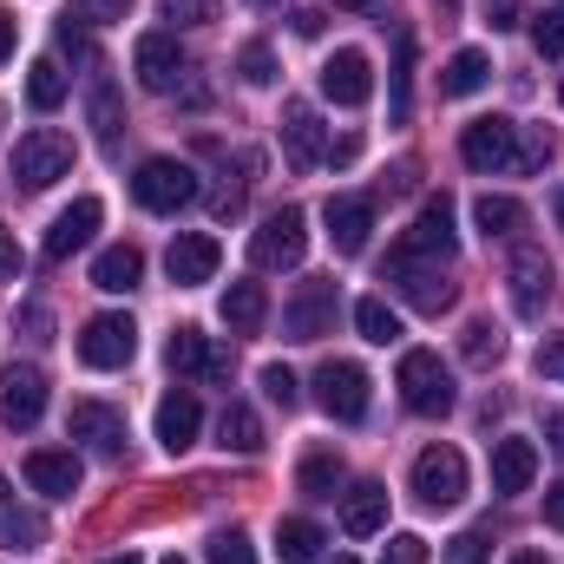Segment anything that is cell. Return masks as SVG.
<instances>
[{
    "label": "cell",
    "mask_w": 564,
    "mask_h": 564,
    "mask_svg": "<svg viewBox=\"0 0 564 564\" xmlns=\"http://www.w3.org/2000/svg\"><path fill=\"white\" fill-rule=\"evenodd\" d=\"M408 59H414V40H401V66H394V119H408Z\"/></svg>",
    "instance_id": "7dc6e473"
},
{
    "label": "cell",
    "mask_w": 564,
    "mask_h": 564,
    "mask_svg": "<svg viewBox=\"0 0 564 564\" xmlns=\"http://www.w3.org/2000/svg\"><path fill=\"white\" fill-rule=\"evenodd\" d=\"M282 144H289V164H295V171H308V164H322V158H328V139H322L315 106H302V99H289V106H282Z\"/></svg>",
    "instance_id": "44dd1931"
},
{
    "label": "cell",
    "mask_w": 564,
    "mask_h": 564,
    "mask_svg": "<svg viewBox=\"0 0 564 564\" xmlns=\"http://www.w3.org/2000/svg\"><path fill=\"white\" fill-rule=\"evenodd\" d=\"M197 433H204L197 394H164V401H158V446H164V453H191Z\"/></svg>",
    "instance_id": "cb8c5ba5"
},
{
    "label": "cell",
    "mask_w": 564,
    "mask_h": 564,
    "mask_svg": "<svg viewBox=\"0 0 564 564\" xmlns=\"http://www.w3.org/2000/svg\"><path fill=\"white\" fill-rule=\"evenodd\" d=\"M459 355L473 361V368H492L499 355H506V335H499V322H466V335H459Z\"/></svg>",
    "instance_id": "e575fe53"
},
{
    "label": "cell",
    "mask_w": 564,
    "mask_h": 564,
    "mask_svg": "<svg viewBox=\"0 0 564 564\" xmlns=\"http://www.w3.org/2000/svg\"><path fill=\"white\" fill-rule=\"evenodd\" d=\"M308 257V217L295 204H282L276 217H263V230L250 237V263L257 270H295Z\"/></svg>",
    "instance_id": "277c9868"
},
{
    "label": "cell",
    "mask_w": 564,
    "mask_h": 564,
    "mask_svg": "<svg viewBox=\"0 0 564 564\" xmlns=\"http://www.w3.org/2000/svg\"><path fill=\"white\" fill-rule=\"evenodd\" d=\"M26 99H33V112H59V106H66V73H59V59H33V66H26Z\"/></svg>",
    "instance_id": "4dcf8cb0"
},
{
    "label": "cell",
    "mask_w": 564,
    "mask_h": 564,
    "mask_svg": "<svg viewBox=\"0 0 564 564\" xmlns=\"http://www.w3.org/2000/svg\"><path fill=\"white\" fill-rule=\"evenodd\" d=\"M539 479V446L532 440H519V433H506L499 446H492V492H525Z\"/></svg>",
    "instance_id": "7402d4cb"
},
{
    "label": "cell",
    "mask_w": 564,
    "mask_h": 564,
    "mask_svg": "<svg viewBox=\"0 0 564 564\" xmlns=\"http://www.w3.org/2000/svg\"><path fill=\"white\" fill-rule=\"evenodd\" d=\"M532 46H539V59H564V13H539L532 20Z\"/></svg>",
    "instance_id": "60d3db41"
},
{
    "label": "cell",
    "mask_w": 564,
    "mask_h": 564,
    "mask_svg": "<svg viewBox=\"0 0 564 564\" xmlns=\"http://www.w3.org/2000/svg\"><path fill=\"white\" fill-rule=\"evenodd\" d=\"M446 564H486V532H459L446 545Z\"/></svg>",
    "instance_id": "f6af8a7d"
},
{
    "label": "cell",
    "mask_w": 564,
    "mask_h": 564,
    "mask_svg": "<svg viewBox=\"0 0 564 564\" xmlns=\"http://www.w3.org/2000/svg\"><path fill=\"white\" fill-rule=\"evenodd\" d=\"M210 564H257V545H250V532H210Z\"/></svg>",
    "instance_id": "ab89813d"
},
{
    "label": "cell",
    "mask_w": 564,
    "mask_h": 564,
    "mask_svg": "<svg viewBox=\"0 0 564 564\" xmlns=\"http://www.w3.org/2000/svg\"><path fill=\"white\" fill-rule=\"evenodd\" d=\"M132 197L151 217H177L184 204H197V171L177 164V158H144L139 177H132Z\"/></svg>",
    "instance_id": "3957f363"
},
{
    "label": "cell",
    "mask_w": 564,
    "mask_h": 564,
    "mask_svg": "<svg viewBox=\"0 0 564 564\" xmlns=\"http://www.w3.org/2000/svg\"><path fill=\"white\" fill-rule=\"evenodd\" d=\"M394 388H401V401H408L414 414H426V421L453 414V401H459V388H453V375H446V361H440L433 348H408V355H401Z\"/></svg>",
    "instance_id": "7a4b0ae2"
},
{
    "label": "cell",
    "mask_w": 564,
    "mask_h": 564,
    "mask_svg": "<svg viewBox=\"0 0 564 564\" xmlns=\"http://www.w3.org/2000/svg\"><path fill=\"white\" fill-rule=\"evenodd\" d=\"M0 545H7V552H40V545H46V519L13 506V492H7V473H0Z\"/></svg>",
    "instance_id": "484cf974"
},
{
    "label": "cell",
    "mask_w": 564,
    "mask_h": 564,
    "mask_svg": "<svg viewBox=\"0 0 564 564\" xmlns=\"http://www.w3.org/2000/svg\"><path fill=\"white\" fill-rule=\"evenodd\" d=\"M545 440H552V446L564 453V414H552V421H545Z\"/></svg>",
    "instance_id": "11a10c76"
},
{
    "label": "cell",
    "mask_w": 564,
    "mask_h": 564,
    "mask_svg": "<svg viewBox=\"0 0 564 564\" xmlns=\"http://www.w3.org/2000/svg\"><path fill=\"white\" fill-rule=\"evenodd\" d=\"M224 322H230L237 335H257V328L270 322V295H263V282H230V289H224Z\"/></svg>",
    "instance_id": "f1b7e54d"
},
{
    "label": "cell",
    "mask_w": 564,
    "mask_h": 564,
    "mask_svg": "<svg viewBox=\"0 0 564 564\" xmlns=\"http://www.w3.org/2000/svg\"><path fill=\"white\" fill-rule=\"evenodd\" d=\"M539 375L545 381H564V335H545L539 341Z\"/></svg>",
    "instance_id": "bcb514c9"
},
{
    "label": "cell",
    "mask_w": 564,
    "mask_h": 564,
    "mask_svg": "<svg viewBox=\"0 0 564 564\" xmlns=\"http://www.w3.org/2000/svg\"><path fill=\"white\" fill-rule=\"evenodd\" d=\"M545 525H558V532H564V479L545 492Z\"/></svg>",
    "instance_id": "db71d44e"
},
{
    "label": "cell",
    "mask_w": 564,
    "mask_h": 564,
    "mask_svg": "<svg viewBox=\"0 0 564 564\" xmlns=\"http://www.w3.org/2000/svg\"><path fill=\"white\" fill-rule=\"evenodd\" d=\"M552 158H558V139H552L545 126H532L525 144H519V171H539V164H552Z\"/></svg>",
    "instance_id": "b9f144b4"
},
{
    "label": "cell",
    "mask_w": 564,
    "mask_h": 564,
    "mask_svg": "<svg viewBox=\"0 0 564 564\" xmlns=\"http://www.w3.org/2000/svg\"><path fill=\"white\" fill-rule=\"evenodd\" d=\"M99 564H144L139 552H119V558H99Z\"/></svg>",
    "instance_id": "91938a15"
},
{
    "label": "cell",
    "mask_w": 564,
    "mask_h": 564,
    "mask_svg": "<svg viewBox=\"0 0 564 564\" xmlns=\"http://www.w3.org/2000/svg\"><path fill=\"white\" fill-rule=\"evenodd\" d=\"M132 355H139V322H132V315H93V322L79 328V361H86V368L112 375V368H126Z\"/></svg>",
    "instance_id": "8992f818"
},
{
    "label": "cell",
    "mask_w": 564,
    "mask_h": 564,
    "mask_svg": "<svg viewBox=\"0 0 564 564\" xmlns=\"http://www.w3.org/2000/svg\"><path fill=\"white\" fill-rule=\"evenodd\" d=\"M26 486L40 499H73L79 492V453H59V446L26 453Z\"/></svg>",
    "instance_id": "ffe728a7"
},
{
    "label": "cell",
    "mask_w": 564,
    "mask_h": 564,
    "mask_svg": "<svg viewBox=\"0 0 564 564\" xmlns=\"http://www.w3.org/2000/svg\"><path fill=\"white\" fill-rule=\"evenodd\" d=\"M93 7V20H126L132 13V0H86Z\"/></svg>",
    "instance_id": "f5cc1de1"
},
{
    "label": "cell",
    "mask_w": 564,
    "mask_h": 564,
    "mask_svg": "<svg viewBox=\"0 0 564 564\" xmlns=\"http://www.w3.org/2000/svg\"><path fill=\"white\" fill-rule=\"evenodd\" d=\"M171 368H177V375H197V381H230V355L210 348L204 328H177V335H171Z\"/></svg>",
    "instance_id": "d6986e66"
},
{
    "label": "cell",
    "mask_w": 564,
    "mask_h": 564,
    "mask_svg": "<svg viewBox=\"0 0 564 564\" xmlns=\"http://www.w3.org/2000/svg\"><path fill=\"white\" fill-rule=\"evenodd\" d=\"M459 158L473 171H519V126L512 119H473L459 132Z\"/></svg>",
    "instance_id": "9c48e42d"
},
{
    "label": "cell",
    "mask_w": 564,
    "mask_h": 564,
    "mask_svg": "<svg viewBox=\"0 0 564 564\" xmlns=\"http://www.w3.org/2000/svg\"><path fill=\"white\" fill-rule=\"evenodd\" d=\"M158 564H184V558H177V552H171V558H158Z\"/></svg>",
    "instance_id": "6125c7cd"
},
{
    "label": "cell",
    "mask_w": 564,
    "mask_h": 564,
    "mask_svg": "<svg viewBox=\"0 0 564 564\" xmlns=\"http://www.w3.org/2000/svg\"><path fill=\"white\" fill-rule=\"evenodd\" d=\"M552 302V257L545 250H519L512 257V308L519 315H545Z\"/></svg>",
    "instance_id": "603a6c76"
},
{
    "label": "cell",
    "mask_w": 564,
    "mask_h": 564,
    "mask_svg": "<svg viewBox=\"0 0 564 564\" xmlns=\"http://www.w3.org/2000/svg\"><path fill=\"white\" fill-rule=\"evenodd\" d=\"M322 545H328V539H322V525H308V519H282L276 525V552L289 564H315Z\"/></svg>",
    "instance_id": "1f68e13d"
},
{
    "label": "cell",
    "mask_w": 564,
    "mask_h": 564,
    "mask_svg": "<svg viewBox=\"0 0 564 564\" xmlns=\"http://www.w3.org/2000/svg\"><path fill=\"white\" fill-rule=\"evenodd\" d=\"M93 282H99L106 295H126V289H139V282H144V257L132 250V243H112V250H99Z\"/></svg>",
    "instance_id": "4316f807"
},
{
    "label": "cell",
    "mask_w": 564,
    "mask_h": 564,
    "mask_svg": "<svg viewBox=\"0 0 564 564\" xmlns=\"http://www.w3.org/2000/svg\"><path fill=\"white\" fill-rule=\"evenodd\" d=\"M328 322H335V282H308V289L282 308L289 341H322V335H328Z\"/></svg>",
    "instance_id": "e0dca14e"
},
{
    "label": "cell",
    "mask_w": 564,
    "mask_h": 564,
    "mask_svg": "<svg viewBox=\"0 0 564 564\" xmlns=\"http://www.w3.org/2000/svg\"><path fill=\"white\" fill-rule=\"evenodd\" d=\"M486 26H492V33L519 26V7H512V0H492V7H486Z\"/></svg>",
    "instance_id": "c3c4849f"
},
{
    "label": "cell",
    "mask_w": 564,
    "mask_h": 564,
    "mask_svg": "<svg viewBox=\"0 0 564 564\" xmlns=\"http://www.w3.org/2000/svg\"><path fill=\"white\" fill-rule=\"evenodd\" d=\"M93 126H99V144H106V151L119 144V93H112L106 79L93 86Z\"/></svg>",
    "instance_id": "74e56055"
},
{
    "label": "cell",
    "mask_w": 564,
    "mask_h": 564,
    "mask_svg": "<svg viewBox=\"0 0 564 564\" xmlns=\"http://www.w3.org/2000/svg\"><path fill=\"white\" fill-rule=\"evenodd\" d=\"M99 217H106V210H99V197H79V204H66V210L53 217V230H46L40 257H46V263H66L73 250H86V243H93V230H99Z\"/></svg>",
    "instance_id": "4fadbf2b"
},
{
    "label": "cell",
    "mask_w": 564,
    "mask_h": 564,
    "mask_svg": "<svg viewBox=\"0 0 564 564\" xmlns=\"http://www.w3.org/2000/svg\"><path fill=\"white\" fill-rule=\"evenodd\" d=\"M263 394H270V401H276L282 414H289V408H295V401H302V388H295V375H289V368H282V361H270V368H263Z\"/></svg>",
    "instance_id": "7bdbcfd3"
},
{
    "label": "cell",
    "mask_w": 564,
    "mask_h": 564,
    "mask_svg": "<svg viewBox=\"0 0 564 564\" xmlns=\"http://www.w3.org/2000/svg\"><path fill=\"white\" fill-rule=\"evenodd\" d=\"M414 499L433 506V512H446V506L466 499V459H459V446H426L421 459H414Z\"/></svg>",
    "instance_id": "52a82bcc"
},
{
    "label": "cell",
    "mask_w": 564,
    "mask_h": 564,
    "mask_svg": "<svg viewBox=\"0 0 564 564\" xmlns=\"http://www.w3.org/2000/svg\"><path fill=\"white\" fill-rule=\"evenodd\" d=\"M66 433H73L86 453H99V459H119V453H126V414L106 408V401H73Z\"/></svg>",
    "instance_id": "8fae6325"
},
{
    "label": "cell",
    "mask_w": 564,
    "mask_h": 564,
    "mask_svg": "<svg viewBox=\"0 0 564 564\" xmlns=\"http://www.w3.org/2000/svg\"><path fill=\"white\" fill-rule=\"evenodd\" d=\"M217 446H224V453H263V421H257L243 401H230L224 421H217Z\"/></svg>",
    "instance_id": "f546056e"
},
{
    "label": "cell",
    "mask_w": 564,
    "mask_h": 564,
    "mask_svg": "<svg viewBox=\"0 0 564 564\" xmlns=\"http://www.w3.org/2000/svg\"><path fill=\"white\" fill-rule=\"evenodd\" d=\"M217 263H224V250H217V237H204V230H184L177 243H171V257H164V270L177 289H197V282L217 276Z\"/></svg>",
    "instance_id": "ac0fdd59"
},
{
    "label": "cell",
    "mask_w": 564,
    "mask_h": 564,
    "mask_svg": "<svg viewBox=\"0 0 564 564\" xmlns=\"http://www.w3.org/2000/svg\"><path fill=\"white\" fill-rule=\"evenodd\" d=\"M335 564H355V558H335Z\"/></svg>",
    "instance_id": "e7e4bbea"
},
{
    "label": "cell",
    "mask_w": 564,
    "mask_h": 564,
    "mask_svg": "<svg viewBox=\"0 0 564 564\" xmlns=\"http://www.w3.org/2000/svg\"><path fill=\"white\" fill-rule=\"evenodd\" d=\"M486 79H492V59H486L479 46H459V53L446 59V73H440V93H446V99H473Z\"/></svg>",
    "instance_id": "83f0119b"
},
{
    "label": "cell",
    "mask_w": 564,
    "mask_h": 564,
    "mask_svg": "<svg viewBox=\"0 0 564 564\" xmlns=\"http://www.w3.org/2000/svg\"><path fill=\"white\" fill-rule=\"evenodd\" d=\"M368 93H375V66H368V53L341 46V53L322 66V99H335V106H368Z\"/></svg>",
    "instance_id": "9a60e30c"
},
{
    "label": "cell",
    "mask_w": 564,
    "mask_h": 564,
    "mask_svg": "<svg viewBox=\"0 0 564 564\" xmlns=\"http://www.w3.org/2000/svg\"><path fill=\"white\" fill-rule=\"evenodd\" d=\"M552 217H558V230H564V191H552Z\"/></svg>",
    "instance_id": "6f0895ef"
},
{
    "label": "cell",
    "mask_w": 564,
    "mask_h": 564,
    "mask_svg": "<svg viewBox=\"0 0 564 564\" xmlns=\"http://www.w3.org/2000/svg\"><path fill=\"white\" fill-rule=\"evenodd\" d=\"M355 328H361V335H368L375 348L401 341V315H394V308H388L381 295H361V302H355Z\"/></svg>",
    "instance_id": "836d02e7"
},
{
    "label": "cell",
    "mask_w": 564,
    "mask_h": 564,
    "mask_svg": "<svg viewBox=\"0 0 564 564\" xmlns=\"http://www.w3.org/2000/svg\"><path fill=\"white\" fill-rule=\"evenodd\" d=\"M289 26H295L302 40H315V33H322V13H315V7H295V13H289Z\"/></svg>",
    "instance_id": "681fc988"
},
{
    "label": "cell",
    "mask_w": 564,
    "mask_h": 564,
    "mask_svg": "<svg viewBox=\"0 0 564 564\" xmlns=\"http://www.w3.org/2000/svg\"><path fill=\"white\" fill-rule=\"evenodd\" d=\"M401 250H408V257H433V263H453L459 237H453V204H446V197H426Z\"/></svg>",
    "instance_id": "5bb4252c"
},
{
    "label": "cell",
    "mask_w": 564,
    "mask_h": 564,
    "mask_svg": "<svg viewBox=\"0 0 564 564\" xmlns=\"http://www.w3.org/2000/svg\"><path fill=\"white\" fill-rule=\"evenodd\" d=\"M250 7H270V0H250Z\"/></svg>",
    "instance_id": "be15d7a7"
},
{
    "label": "cell",
    "mask_w": 564,
    "mask_h": 564,
    "mask_svg": "<svg viewBox=\"0 0 564 564\" xmlns=\"http://www.w3.org/2000/svg\"><path fill=\"white\" fill-rule=\"evenodd\" d=\"M433 7H440V13H453V7H459V0H433Z\"/></svg>",
    "instance_id": "94428289"
},
{
    "label": "cell",
    "mask_w": 564,
    "mask_h": 564,
    "mask_svg": "<svg viewBox=\"0 0 564 564\" xmlns=\"http://www.w3.org/2000/svg\"><path fill=\"white\" fill-rule=\"evenodd\" d=\"M381 525H388V486H355L341 499V532L348 539H375Z\"/></svg>",
    "instance_id": "d4e9b609"
},
{
    "label": "cell",
    "mask_w": 564,
    "mask_h": 564,
    "mask_svg": "<svg viewBox=\"0 0 564 564\" xmlns=\"http://www.w3.org/2000/svg\"><path fill=\"white\" fill-rule=\"evenodd\" d=\"M7 171H13V191H46V184H59L66 171H73V139L66 132H53V126H40V132H20L13 144V158H7Z\"/></svg>",
    "instance_id": "6da1fadb"
},
{
    "label": "cell",
    "mask_w": 564,
    "mask_h": 564,
    "mask_svg": "<svg viewBox=\"0 0 564 564\" xmlns=\"http://www.w3.org/2000/svg\"><path fill=\"white\" fill-rule=\"evenodd\" d=\"M237 73H243V86H276V53H270L263 40H250V46L237 53Z\"/></svg>",
    "instance_id": "8d00e7d4"
},
{
    "label": "cell",
    "mask_w": 564,
    "mask_h": 564,
    "mask_svg": "<svg viewBox=\"0 0 564 564\" xmlns=\"http://www.w3.org/2000/svg\"><path fill=\"white\" fill-rule=\"evenodd\" d=\"M473 224H479L486 237H512V230L525 224V204H519V197H492V191H486V197L473 204Z\"/></svg>",
    "instance_id": "d6a6232c"
},
{
    "label": "cell",
    "mask_w": 564,
    "mask_h": 564,
    "mask_svg": "<svg viewBox=\"0 0 564 564\" xmlns=\"http://www.w3.org/2000/svg\"><path fill=\"white\" fill-rule=\"evenodd\" d=\"M13 46H20V26H13V13H7V7H0V66H7V59H13Z\"/></svg>",
    "instance_id": "f907efd6"
},
{
    "label": "cell",
    "mask_w": 564,
    "mask_h": 564,
    "mask_svg": "<svg viewBox=\"0 0 564 564\" xmlns=\"http://www.w3.org/2000/svg\"><path fill=\"white\" fill-rule=\"evenodd\" d=\"M381 564H426V539H414V532L388 539V552H381Z\"/></svg>",
    "instance_id": "ee69618b"
},
{
    "label": "cell",
    "mask_w": 564,
    "mask_h": 564,
    "mask_svg": "<svg viewBox=\"0 0 564 564\" xmlns=\"http://www.w3.org/2000/svg\"><path fill=\"white\" fill-rule=\"evenodd\" d=\"M322 224H328L335 257H361L368 250V230H375V197H328Z\"/></svg>",
    "instance_id": "7c38bea8"
},
{
    "label": "cell",
    "mask_w": 564,
    "mask_h": 564,
    "mask_svg": "<svg viewBox=\"0 0 564 564\" xmlns=\"http://www.w3.org/2000/svg\"><path fill=\"white\" fill-rule=\"evenodd\" d=\"M368 368H355V361H328L322 375H315V401H322V414L328 421H368Z\"/></svg>",
    "instance_id": "ba28073f"
},
{
    "label": "cell",
    "mask_w": 564,
    "mask_h": 564,
    "mask_svg": "<svg viewBox=\"0 0 564 564\" xmlns=\"http://www.w3.org/2000/svg\"><path fill=\"white\" fill-rule=\"evenodd\" d=\"M132 66H139V86H144V93H177V79L191 73L171 33H144L139 53H132Z\"/></svg>",
    "instance_id": "2e32d148"
},
{
    "label": "cell",
    "mask_w": 564,
    "mask_h": 564,
    "mask_svg": "<svg viewBox=\"0 0 564 564\" xmlns=\"http://www.w3.org/2000/svg\"><path fill=\"white\" fill-rule=\"evenodd\" d=\"M158 13L177 20V26H210L224 13V0H158Z\"/></svg>",
    "instance_id": "f35d334b"
},
{
    "label": "cell",
    "mask_w": 564,
    "mask_h": 564,
    "mask_svg": "<svg viewBox=\"0 0 564 564\" xmlns=\"http://www.w3.org/2000/svg\"><path fill=\"white\" fill-rule=\"evenodd\" d=\"M388 282H394L401 302L421 308V315L453 308V282H446V270H440L433 257H408V250H394V257H388Z\"/></svg>",
    "instance_id": "5b68a950"
},
{
    "label": "cell",
    "mask_w": 564,
    "mask_h": 564,
    "mask_svg": "<svg viewBox=\"0 0 564 564\" xmlns=\"http://www.w3.org/2000/svg\"><path fill=\"white\" fill-rule=\"evenodd\" d=\"M40 414H46V375L7 361L0 368V421L13 426V433H26V426H40Z\"/></svg>",
    "instance_id": "30bf717a"
},
{
    "label": "cell",
    "mask_w": 564,
    "mask_h": 564,
    "mask_svg": "<svg viewBox=\"0 0 564 564\" xmlns=\"http://www.w3.org/2000/svg\"><path fill=\"white\" fill-rule=\"evenodd\" d=\"M512 564H552V558H545V552H519Z\"/></svg>",
    "instance_id": "680465c9"
},
{
    "label": "cell",
    "mask_w": 564,
    "mask_h": 564,
    "mask_svg": "<svg viewBox=\"0 0 564 564\" xmlns=\"http://www.w3.org/2000/svg\"><path fill=\"white\" fill-rule=\"evenodd\" d=\"M295 486H302L308 499H335V486H341V459H335V453H308L302 473H295Z\"/></svg>",
    "instance_id": "d590c367"
},
{
    "label": "cell",
    "mask_w": 564,
    "mask_h": 564,
    "mask_svg": "<svg viewBox=\"0 0 564 564\" xmlns=\"http://www.w3.org/2000/svg\"><path fill=\"white\" fill-rule=\"evenodd\" d=\"M335 7H355V13H381L388 0H335Z\"/></svg>",
    "instance_id": "9f6ffc18"
},
{
    "label": "cell",
    "mask_w": 564,
    "mask_h": 564,
    "mask_svg": "<svg viewBox=\"0 0 564 564\" xmlns=\"http://www.w3.org/2000/svg\"><path fill=\"white\" fill-rule=\"evenodd\" d=\"M7 276H20V243L0 230V282H7Z\"/></svg>",
    "instance_id": "816d5d0a"
}]
</instances>
